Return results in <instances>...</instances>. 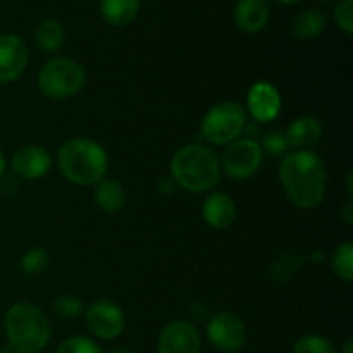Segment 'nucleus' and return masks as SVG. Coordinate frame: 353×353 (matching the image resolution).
I'll return each mask as SVG.
<instances>
[{"mask_svg": "<svg viewBox=\"0 0 353 353\" xmlns=\"http://www.w3.org/2000/svg\"><path fill=\"white\" fill-rule=\"evenodd\" d=\"M279 181L286 196L302 210L316 209L326 195V168L310 150L288 152L279 164Z\"/></svg>", "mask_w": 353, "mask_h": 353, "instance_id": "nucleus-1", "label": "nucleus"}, {"mask_svg": "<svg viewBox=\"0 0 353 353\" xmlns=\"http://www.w3.org/2000/svg\"><path fill=\"white\" fill-rule=\"evenodd\" d=\"M221 176L223 169L219 157L207 145H185L171 159L172 181L186 192H209L219 185Z\"/></svg>", "mask_w": 353, "mask_h": 353, "instance_id": "nucleus-2", "label": "nucleus"}, {"mask_svg": "<svg viewBox=\"0 0 353 353\" xmlns=\"http://www.w3.org/2000/svg\"><path fill=\"white\" fill-rule=\"evenodd\" d=\"M57 165L64 178L71 183L92 186L105 178L109 157L99 141L76 137L61 145L57 152Z\"/></svg>", "mask_w": 353, "mask_h": 353, "instance_id": "nucleus-3", "label": "nucleus"}, {"mask_svg": "<svg viewBox=\"0 0 353 353\" xmlns=\"http://www.w3.org/2000/svg\"><path fill=\"white\" fill-rule=\"evenodd\" d=\"M6 336L14 353H38L52 336L50 323L40 307L31 302H17L7 310Z\"/></svg>", "mask_w": 353, "mask_h": 353, "instance_id": "nucleus-4", "label": "nucleus"}, {"mask_svg": "<svg viewBox=\"0 0 353 353\" xmlns=\"http://www.w3.org/2000/svg\"><path fill=\"white\" fill-rule=\"evenodd\" d=\"M86 83V72L79 62L69 57H52L38 72V88L47 99H71L81 92Z\"/></svg>", "mask_w": 353, "mask_h": 353, "instance_id": "nucleus-5", "label": "nucleus"}, {"mask_svg": "<svg viewBox=\"0 0 353 353\" xmlns=\"http://www.w3.org/2000/svg\"><path fill=\"white\" fill-rule=\"evenodd\" d=\"M247 130V110L241 103L228 100L210 107L202 119V137L212 145H230Z\"/></svg>", "mask_w": 353, "mask_h": 353, "instance_id": "nucleus-6", "label": "nucleus"}, {"mask_svg": "<svg viewBox=\"0 0 353 353\" xmlns=\"http://www.w3.org/2000/svg\"><path fill=\"white\" fill-rule=\"evenodd\" d=\"M264 152L254 138H238L231 141L221 157V169L230 178L241 181L248 179L261 169Z\"/></svg>", "mask_w": 353, "mask_h": 353, "instance_id": "nucleus-7", "label": "nucleus"}, {"mask_svg": "<svg viewBox=\"0 0 353 353\" xmlns=\"http://www.w3.org/2000/svg\"><path fill=\"white\" fill-rule=\"evenodd\" d=\"M83 316L93 336L100 340H116L126 327L124 312L110 300H95L86 307Z\"/></svg>", "mask_w": 353, "mask_h": 353, "instance_id": "nucleus-8", "label": "nucleus"}, {"mask_svg": "<svg viewBox=\"0 0 353 353\" xmlns=\"http://www.w3.org/2000/svg\"><path fill=\"white\" fill-rule=\"evenodd\" d=\"M207 338L219 352H240L247 341V327L233 312H217L207 324Z\"/></svg>", "mask_w": 353, "mask_h": 353, "instance_id": "nucleus-9", "label": "nucleus"}, {"mask_svg": "<svg viewBox=\"0 0 353 353\" xmlns=\"http://www.w3.org/2000/svg\"><path fill=\"white\" fill-rule=\"evenodd\" d=\"M202 338L188 321L169 323L159 334L157 353H199Z\"/></svg>", "mask_w": 353, "mask_h": 353, "instance_id": "nucleus-10", "label": "nucleus"}, {"mask_svg": "<svg viewBox=\"0 0 353 353\" xmlns=\"http://www.w3.org/2000/svg\"><path fill=\"white\" fill-rule=\"evenodd\" d=\"M30 61L26 43L17 34H0V85L19 78Z\"/></svg>", "mask_w": 353, "mask_h": 353, "instance_id": "nucleus-11", "label": "nucleus"}, {"mask_svg": "<svg viewBox=\"0 0 353 353\" xmlns=\"http://www.w3.org/2000/svg\"><path fill=\"white\" fill-rule=\"evenodd\" d=\"M52 165V157L47 152V148L40 147V145H26L21 147L16 154L12 155L10 161V168L17 178L33 179L43 178L48 172Z\"/></svg>", "mask_w": 353, "mask_h": 353, "instance_id": "nucleus-12", "label": "nucleus"}, {"mask_svg": "<svg viewBox=\"0 0 353 353\" xmlns=\"http://www.w3.org/2000/svg\"><path fill=\"white\" fill-rule=\"evenodd\" d=\"M247 105L257 123H269L276 119L281 110V95L274 85L268 81H259L248 90Z\"/></svg>", "mask_w": 353, "mask_h": 353, "instance_id": "nucleus-13", "label": "nucleus"}, {"mask_svg": "<svg viewBox=\"0 0 353 353\" xmlns=\"http://www.w3.org/2000/svg\"><path fill=\"white\" fill-rule=\"evenodd\" d=\"M205 223L214 230H226L236 219V205L230 195L223 192L210 193L202 207Z\"/></svg>", "mask_w": 353, "mask_h": 353, "instance_id": "nucleus-14", "label": "nucleus"}, {"mask_svg": "<svg viewBox=\"0 0 353 353\" xmlns=\"http://www.w3.org/2000/svg\"><path fill=\"white\" fill-rule=\"evenodd\" d=\"M234 24L243 33H259L269 23V6L265 0H238L233 12Z\"/></svg>", "mask_w": 353, "mask_h": 353, "instance_id": "nucleus-15", "label": "nucleus"}, {"mask_svg": "<svg viewBox=\"0 0 353 353\" xmlns=\"http://www.w3.org/2000/svg\"><path fill=\"white\" fill-rule=\"evenodd\" d=\"M285 134L288 138L290 147L296 148V150H307L319 143V140L323 138V124L316 117L303 116L293 121Z\"/></svg>", "mask_w": 353, "mask_h": 353, "instance_id": "nucleus-16", "label": "nucleus"}, {"mask_svg": "<svg viewBox=\"0 0 353 353\" xmlns=\"http://www.w3.org/2000/svg\"><path fill=\"white\" fill-rule=\"evenodd\" d=\"M327 17L321 9H305L296 14L292 23V34L296 40L309 41L321 37L326 30Z\"/></svg>", "mask_w": 353, "mask_h": 353, "instance_id": "nucleus-17", "label": "nucleus"}, {"mask_svg": "<svg viewBox=\"0 0 353 353\" xmlns=\"http://www.w3.org/2000/svg\"><path fill=\"white\" fill-rule=\"evenodd\" d=\"M140 0H100V14L110 26L123 28L133 23Z\"/></svg>", "mask_w": 353, "mask_h": 353, "instance_id": "nucleus-18", "label": "nucleus"}, {"mask_svg": "<svg viewBox=\"0 0 353 353\" xmlns=\"http://www.w3.org/2000/svg\"><path fill=\"white\" fill-rule=\"evenodd\" d=\"M93 199H95L97 207L103 212H117L126 203V192L119 181L103 178L95 185Z\"/></svg>", "mask_w": 353, "mask_h": 353, "instance_id": "nucleus-19", "label": "nucleus"}, {"mask_svg": "<svg viewBox=\"0 0 353 353\" xmlns=\"http://www.w3.org/2000/svg\"><path fill=\"white\" fill-rule=\"evenodd\" d=\"M65 30L57 19H43L34 31V41L47 54L59 50L64 43Z\"/></svg>", "mask_w": 353, "mask_h": 353, "instance_id": "nucleus-20", "label": "nucleus"}, {"mask_svg": "<svg viewBox=\"0 0 353 353\" xmlns=\"http://www.w3.org/2000/svg\"><path fill=\"white\" fill-rule=\"evenodd\" d=\"M331 265H333V272L336 274V278L345 283L353 281V245L350 241H345L334 250Z\"/></svg>", "mask_w": 353, "mask_h": 353, "instance_id": "nucleus-21", "label": "nucleus"}, {"mask_svg": "<svg viewBox=\"0 0 353 353\" xmlns=\"http://www.w3.org/2000/svg\"><path fill=\"white\" fill-rule=\"evenodd\" d=\"M50 264V255L45 248L34 247L30 248L26 254L21 257V269L26 276H38L45 271Z\"/></svg>", "mask_w": 353, "mask_h": 353, "instance_id": "nucleus-22", "label": "nucleus"}, {"mask_svg": "<svg viewBox=\"0 0 353 353\" xmlns=\"http://www.w3.org/2000/svg\"><path fill=\"white\" fill-rule=\"evenodd\" d=\"M292 353H336L331 341L319 334H305L293 345Z\"/></svg>", "mask_w": 353, "mask_h": 353, "instance_id": "nucleus-23", "label": "nucleus"}, {"mask_svg": "<svg viewBox=\"0 0 353 353\" xmlns=\"http://www.w3.org/2000/svg\"><path fill=\"white\" fill-rule=\"evenodd\" d=\"M54 310L59 317L64 319H78L85 314L83 302L74 295H61L54 300Z\"/></svg>", "mask_w": 353, "mask_h": 353, "instance_id": "nucleus-24", "label": "nucleus"}, {"mask_svg": "<svg viewBox=\"0 0 353 353\" xmlns=\"http://www.w3.org/2000/svg\"><path fill=\"white\" fill-rule=\"evenodd\" d=\"M259 145H261L262 152L269 155H285L288 154L290 148L288 138H286V134L279 130L268 131V133L264 134V138H262V143Z\"/></svg>", "mask_w": 353, "mask_h": 353, "instance_id": "nucleus-25", "label": "nucleus"}, {"mask_svg": "<svg viewBox=\"0 0 353 353\" xmlns=\"http://www.w3.org/2000/svg\"><path fill=\"white\" fill-rule=\"evenodd\" d=\"M54 353H103L102 348L86 336H72L62 341Z\"/></svg>", "mask_w": 353, "mask_h": 353, "instance_id": "nucleus-26", "label": "nucleus"}, {"mask_svg": "<svg viewBox=\"0 0 353 353\" xmlns=\"http://www.w3.org/2000/svg\"><path fill=\"white\" fill-rule=\"evenodd\" d=\"M302 257L299 255H293V254H285L278 259V261L272 264V274H278L281 279L290 278L296 269H300L302 265Z\"/></svg>", "mask_w": 353, "mask_h": 353, "instance_id": "nucleus-27", "label": "nucleus"}, {"mask_svg": "<svg viewBox=\"0 0 353 353\" xmlns=\"http://www.w3.org/2000/svg\"><path fill=\"white\" fill-rule=\"evenodd\" d=\"M334 21L347 34L353 33V0H341L334 7Z\"/></svg>", "mask_w": 353, "mask_h": 353, "instance_id": "nucleus-28", "label": "nucleus"}, {"mask_svg": "<svg viewBox=\"0 0 353 353\" xmlns=\"http://www.w3.org/2000/svg\"><path fill=\"white\" fill-rule=\"evenodd\" d=\"M340 216L343 217L345 223L350 226V224H353V207H352V200H348L347 203L343 205V209L340 210Z\"/></svg>", "mask_w": 353, "mask_h": 353, "instance_id": "nucleus-29", "label": "nucleus"}, {"mask_svg": "<svg viewBox=\"0 0 353 353\" xmlns=\"http://www.w3.org/2000/svg\"><path fill=\"white\" fill-rule=\"evenodd\" d=\"M176 183L172 181V178L169 176V178H164L161 179V183H159V190H161L162 193H171L172 188H174Z\"/></svg>", "mask_w": 353, "mask_h": 353, "instance_id": "nucleus-30", "label": "nucleus"}, {"mask_svg": "<svg viewBox=\"0 0 353 353\" xmlns=\"http://www.w3.org/2000/svg\"><path fill=\"white\" fill-rule=\"evenodd\" d=\"M6 168H7L6 155H3V152L0 150V178H2V176H3V172H6Z\"/></svg>", "mask_w": 353, "mask_h": 353, "instance_id": "nucleus-31", "label": "nucleus"}, {"mask_svg": "<svg viewBox=\"0 0 353 353\" xmlns=\"http://www.w3.org/2000/svg\"><path fill=\"white\" fill-rule=\"evenodd\" d=\"M340 353H353V341H352V338H350V340L345 341L343 348H341Z\"/></svg>", "mask_w": 353, "mask_h": 353, "instance_id": "nucleus-32", "label": "nucleus"}, {"mask_svg": "<svg viewBox=\"0 0 353 353\" xmlns=\"http://www.w3.org/2000/svg\"><path fill=\"white\" fill-rule=\"evenodd\" d=\"M109 353H134V352L130 350V348H126V347H119V348H114V350H110Z\"/></svg>", "mask_w": 353, "mask_h": 353, "instance_id": "nucleus-33", "label": "nucleus"}, {"mask_svg": "<svg viewBox=\"0 0 353 353\" xmlns=\"http://www.w3.org/2000/svg\"><path fill=\"white\" fill-rule=\"evenodd\" d=\"M274 2L281 3V6H293V3H296L299 0H274Z\"/></svg>", "mask_w": 353, "mask_h": 353, "instance_id": "nucleus-34", "label": "nucleus"}, {"mask_svg": "<svg viewBox=\"0 0 353 353\" xmlns=\"http://www.w3.org/2000/svg\"><path fill=\"white\" fill-rule=\"evenodd\" d=\"M0 353H14L9 347H0Z\"/></svg>", "mask_w": 353, "mask_h": 353, "instance_id": "nucleus-35", "label": "nucleus"}]
</instances>
